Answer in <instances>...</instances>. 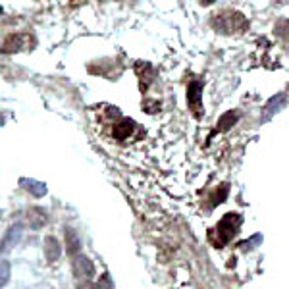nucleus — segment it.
<instances>
[{
    "label": "nucleus",
    "mask_w": 289,
    "mask_h": 289,
    "mask_svg": "<svg viewBox=\"0 0 289 289\" xmlns=\"http://www.w3.org/2000/svg\"><path fill=\"white\" fill-rule=\"evenodd\" d=\"M66 235H67V251H69V255L73 257V255L79 253V241H77V235H75L71 229H67Z\"/></svg>",
    "instance_id": "10"
},
{
    "label": "nucleus",
    "mask_w": 289,
    "mask_h": 289,
    "mask_svg": "<svg viewBox=\"0 0 289 289\" xmlns=\"http://www.w3.org/2000/svg\"><path fill=\"white\" fill-rule=\"evenodd\" d=\"M0 14H2V8H0Z\"/></svg>",
    "instance_id": "13"
},
{
    "label": "nucleus",
    "mask_w": 289,
    "mask_h": 289,
    "mask_svg": "<svg viewBox=\"0 0 289 289\" xmlns=\"http://www.w3.org/2000/svg\"><path fill=\"white\" fill-rule=\"evenodd\" d=\"M45 253H46V260H48V262H54V260L60 257V245H58V239H54V237H46Z\"/></svg>",
    "instance_id": "6"
},
{
    "label": "nucleus",
    "mask_w": 289,
    "mask_h": 289,
    "mask_svg": "<svg viewBox=\"0 0 289 289\" xmlns=\"http://www.w3.org/2000/svg\"><path fill=\"white\" fill-rule=\"evenodd\" d=\"M200 4H204V6H206V4H210V2H212V0H199Z\"/></svg>",
    "instance_id": "12"
},
{
    "label": "nucleus",
    "mask_w": 289,
    "mask_h": 289,
    "mask_svg": "<svg viewBox=\"0 0 289 289\" xmlns=\"http://www.w3.org/2000/svg\"><path fill=\"white\" fill-rule=\"evenodd\" d=\"M25 35H10L6 41H4V45L0 46V50L4 52V54H10V52H18V50H22L23 45H25V39H23Z\"/></svg>",
    "instance_id": "5"
},
{
    "label": "nucleus",
    "mask_w": 289,
    "mask_h": 289,
    "mask_svg": "<svg viewBox=\"0 0 289 289\" xmlns=\"http://www.w3.org/2000/svg\"><path fill=\"white\" fill-rule=\"evenodd\" d=\"M237 218V214H229V216H225L220 225H218V233H220V237H222V241H229L233 235H235V231L239 229V222H233Z\"/></svg>",
    "instance_id": "2"
},
{
    "label": "nucleus",
    "mask_w": 289,
    "mask_h": 289,
    "mask_svg": "<svg viewBox=\"0 0 289 289\" xmlns=\"http://www.w3.org/2000/svg\"><path fill=\"white\" fill-rule=\"evenodd\" d=\"M189 104H191V110L200 114V85L197 83L189 87Z\"/></svg>",
    "instance_id": "7"
},
{
    "label": "nucleus",
    "mask_w": 289,
    "mask_h": 289,
    "mask_svg": "<svg viewBox=\"0 0 289 289\" xmlns=\"http://www.w3.org/2000/svg\"><path fill=\"white\" fill-rule=\"evenodd\" d=\"M73 270H75V276H77V280H79L81 284H87L91 280V276H93V264H91L89 258L83 257V255H77V257H75V260H73Z\"/></svg>",
    "instance_id": "1"
},
{
    "label": "nucleus",
    "mask_w": 289,
    "mask_h": 289,
    "mask_svg": "<svg viewBox=\"0 0 289 289\" xmlns=\"http://www.w3.org/2000/svg\"><path fill=\"white\" fill-rule=\"evenodd\" d=\"M133 129H135V124L131 120L120 118V124H114V137L120 139V141H124V139H128L129 135L133 133Z\"/></svg>",
    "instance_id": "4"
},
{
    "label": "nucleus",
    "mask_w": 289,
    "mask_h": 289,
    "mask_svg": "<svg viewBox=\"0 0 289 289\" xmlns=\"http://www.w3.org/2000/svg\"><path fill=\"white\" fill-rule=\"evenodd\" d=\"M46 220V214L41 210V208H31L29 210V222L33 227H39V225H43Z\"/></svg>",
    "instance_id": "9"
},
{
    "label": "nucleus",
    "mask_w": 289,
    "mask_h": 289,
    "mask_svg": "<svg viewBox=\"0 0 289 289\" xmlns=\"http://www.w3.org/2000/svg\"><path fill=\"white\" fill-rule=\"evenodd\" d=\"M22 185H25V187L29 189V193L35 195V197H43V195L46 193L45 185L39 183V181H33V179H22Z\"/></svg>",
    "instance_id": "8"
},
{
    "label": "nucleus",
    "mask_w": 289,
    "mask_h": 289,
    "mask_svg": "<svg viewBox=\"0 0 289 289\" xmlns=\"http://www.w3.org/2000/svg\"><path fill=\"white\" fill-rule=\"evenodd\" d=\"M10 280V264L6 260H0V288H4Z\"/></svg>",
    "instance_id": "11"
},
{
    "label": "nucleus",
    "mask_w": 289,
    "mask_h": 289,
    "mask_svg": "<svg viewBox=\"0 0 289 289\" xmlns=\"http://www.w3.org/2000/svg\"><path fill=\"white\" fill-rule=\"evenodd\" d=\"M22 224H16V225H12L8 231H6V235H4V239H2V243H0V253H6V251H10L12 247H16V243L20 241V237H22Z\"/></svg>",
    "instance_id": "3"
}]
</instances>
